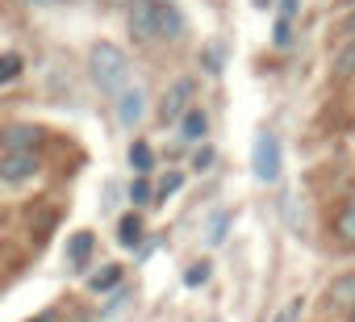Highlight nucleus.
<instances>
[{"label": "nucleus", "mask_w": 355, "mask_h": 322, "mask_svg": "<svg viewBox=\"0 0 355 322\" xmlns=\"http://www.w3.org/2000/svg\"><path fill=\"white\" fill-rule=\"evenodd\" d=\"M88 76H92V84H96L101 92L117 96V92L130 84V59H125V51H121L117 42H96V46L88 51Z\"/></svg>", "instance_id": "obj_1"}, {"label": "nucleus", "mask_w": 355, "mask_h": 322, "mask_svg": "<svg viewBox=\"0 0 355 322\" xmlns=\"http://www.w3.org/2000/svg\"><path fill=\"white\" fill-rule=\"evenodd\" d=\"M251 172H255L259 185H276V180H280L284 155H280V138H276V134L263 130V134L255 138V146H251Z\"/></svg>", "instance_id": "obj_2"}, {"label": "nucleus", "mask_w": 355, "mask_h": 322, "mask_svg": "<svg viewBox=\"0 0 355 322\" xmlns=\"http://www.w3.org/2000/svg\"><path fill=\"white\" fill-rule=\"evenodd\" d=\"M42 172L38 164V155L34 151H0V180H9V185H26Z\"/></svg>", "instance_id": "obj_3"}, {"label": "nucleus", "mask_w": 355, "mask_h": 322, "mask_svg": "<svg viewBox=\"0 0 355 322\" xmlns=\"http://www.w3.org/2000/svg\"><path fill=\"white\" fill-rule=\"evenodd\" d=\"M130 34L134 42H159V0H130Z\"/></svg>", "instance_id": "obj_4"}, {"label": "nucleus", "mask_w": 355, "mask_h": 322, "mask_svg": "<svg viewBox=\"0 0 355 322\" xmlns=\"http://www.w3.org/2000/svg\"><path fill=\"white\" fill-rule=\"evenodd\" d=\"M193 92H197V84L189 80V76H180L167 92H163V101H159V113H163V121L167 126H175L189 109H193Z\"/></svg>", "instance_id": "obj_5"}, {"label": "nucleus", "mask_w": 355, "mask_h": 322, "mask_svg": "<svg viewBox=\"0 0 355 322\" xmlns=\"http://www.w3.org/2000/svg\"><path fill=\"white\" fill-rule=\"evenodd\" d=\"M142 113H146V92H142V84H125V88L117 92V121H121V126H138Z\"/></svg>", "instance_id": "obj_6"}, {"label": "nucleus", "mask_w": 355, "mask_h": 322, "mask_svg": "<svg viewBox=\"0 0 355 322\" xmlns=\"http://www.w3.org/2000/svg\"><path fill=\"white\" fill-rule=\"evenodd\" d=\"M326 305L330 310H351L355 305V272H347V276H338L334 285H330V293H326Z\"/></svg>", "instance_id": "obj_7"}, {"label": "nucleus", "mask_w": 355, "mask_h": 322, "mask_svg": "<svg viewBox=\"0 0 355 322\" xmlns=\"http://www.w3.org/2000/svg\"><path fill=\"white\" fill-rule=\"evenodd\" d=\"M334 239L347 243V247H355V197H347L338 205V214H334Z\"/></svg>", "instance_id": "obj_8"}, {"label": "nucleus", "mask_w": 355, "mask_h": 322, "mask_svg": "<svg viewBox=\"0 0 355 322\" xmlns=\"http://www.w3.org/2000/svg\"><path fill=\"white\" fill-rule=\"evenodd\" d=\"M180 34H184V13L171 0H159V38H180Z\"/></svg>", "instance_id": "obj_9"}, {"label": "nucleus", "mask_w": 355, "mask_h": 322, "mask_svg": "<svg viewBox=\"0 0 355 322\" xmlns=\"http://www.w3.org/2000/svg\"><path fill=\"white\" fill-rule=\"evenodd\" d=\"M175 126H180V134H184L189 142H197V138H205V134H209V113H205L201 105H193V109H189L180 121H175Z\"/></svg>", "instance_id": "obj_10"}, {"label": "nucleus", "mask_w": 355, "mask_h": 322, "mask_svg": "<svg viewBox=\"0 0 355 322\" xmlns=\"http://www.w3.org/2000/svg\"><path fill=\"white\" fill-rule=\"evenodd\" d=\"M92 243H96V239H92V230H80V235L67 243V264H71L76 272H84V268H88V260H92Z\"/></svg>", "instance_id": "obj_11"}, {"label": "nucleus", "mask_w": 355, "mask_h": 322, "mask_svg": "<svg viewBox=\"0 0 355 322\" xmlns=\"http://www.w3.org/2000/svg\"><path fill=\"white\" fill-rule=\"evenodd\" d=\"M0 142H5V151H30L38 142V130L34 126H9L5 134H0Z\"/></svg>", "instance_id": "obj_12"}, {"label": "nucleus", "mask_w": 355, "mask_h": 322, "mask_svg": "<svg viewBox=\"0 0 355 322\" xmlns=\"http://www.w3.org/2000/svg\"><path fill=\"white\" fill-rule=\"evenodd\" d=\"M142 235H146L142 214H125V218L117 222V239H121V247H138V243H142Z\"/></svg>", "instance_id": "obj_13"}, {"label": "nucleus", "mask_w": 355, "mask_h": 322, "mask_svg": "<svg viewBox=\"0 0 355 322\" xmlns=\"http://www.w3.org/2000/svg\"><path fill=\"white\" fill-rule=\"evenodd\" d=\"M121 276H125V268H121V264H105V268L88 280V289H92V293H109V289H117V285H121Z\"/></svg>", "instance_id": "obj_14"}, {"label": "nucleus", "mask_w": 355, "mask_h": 322, "mask_svg": "<svg viewBox=\"0 0 355 322\" xmlns=\"http://www.w3.org/2000/svg\"><path fill=\"white\" fill-rule=\"evenodd\" d=\"M334 76H338V80H351V76H355V38L334 55Z\"/></svg>", "instance_id": "obj_15"}, {"label": "nucleus", "mask_w": 355, "mask_h": 322, "mask_svg": "<svg viewBox=\"0 0 355 322\" xmlns=\"http://www.w3.org/2000/svg\"><path fill=\"white\" fill-rule=\"evenodd\" d=\"M21 67H26L21 55H17V51H5V55H0V84H13V80L21 76Z\"/></svg>", "instance_id": "obj_16"}, {"label": "nucleus", "mask_w": 355, "mask_h": 322, "mask_svg": "<svg viewBox=\"0 0 355 322\" xmlns=\"http://www.w3.org/2000/svg\"><path fill=\"white\" fill-rule=\"evenodd\" d=\"M297 5H301V0H280V22H276V42L280 46L288 42V22L297 17Z\"/></svg>", "instance_id": "obj_17"}, {"label": "nucleus", "mask_w": 355, "mask_h": 322, "mask_svg": "<svg viewBox=\"0 0 355 322\" xmlns=\"http://www.w3.org/2000/svg\"><path fill=\"white\" fill-rule=\"evenodd\" d=\"M130 164H134L142 176L155 168V155H150V146H146V142H134V146H130Z\"/></svg>", "instance_id": "obj_18"}, {"label": "nucleus", "mask_w": 355, "mask_h": 322, "mask_svg": "<svg viewBox=\"0 0 355 322\" xmlns=\"http://www.w3.org/2000/svg\"><path fill=\"white\" fill-rule=\"evenodd\" d=\"M301 310H305V297H288V301L272 314V322H301Z\"/></svg>", "instance_id": "obj_19"}, {"label": "nucleus", "mask_w": 355, "mask_h": 322, "mask_svg": "<svg viewBox=\"0 0 355 322\" xmlns=\"http://www.w3.org/2000/svg\"><path fill=\"white\" fill-rule=\"evenodd\" d=\"M209 280V264L201 260V264H189V272H184V285L189 289H197V285H205Z\"/></svg>", "instance_id": "obj_20"}, {"label": "nucleus", "mask_w": 355, "mask_h": 322, "mask_svg": "<svg viewBox=\"0 0 355 322\" xmlns=\"http://www.w3.org/2000/svg\"><path fill=\"white\" fill-rule=\"evenodd\" d=\"M130 197H134V205H150V197H155V193H150V185H146V176H138V180L130 185Z\"/></svg>", "instance_id": "obj_21"}, {"label": "nucleus", "mask_w": 355, "mask_h": 322, "mask_svg": "<svg viewBox=\"0 0 355 322\" xmlns=\"http://www.w3.org/2000/svg\"><path fill=\"white\" fill-rule=\"evenodd\" d=\"M180 185H184V176H180V172H167V176L159 180V197H171V193L180 189Z\"/></svg>", "instance_id": "obj_22"}, {"label": "nucleus", "mask_w": 355, "mask_h": 322, "mask_svg": "<svg viewBox=\"0 0 355 322\" xmlns=\"http://www.w3.org/2000/svg\"><path fill=\"white\" fill-rule=\"evenodd\" d=\"M222 230H226V210L214 214V226H209V243H222Z\"/></svg>", "instance_id": "obj_23"}, {"label": "nucleus", "mask_w": 355, "mask_h": 322, "mask_svg": "<svg viewBox=\"0 0 355 322\" xmlns=\"http://www.w3.org/2000/svg\"><path fill=\"white\" fill-rule=\"evenodd\" d=\"M193 164H197V168H209V164H214V151H209V146H201V151H197V159H193Z\"/></svg>", "instance_id": "obj_24"}, {"label": "nucleus", "mask_w": 355, "mask_h": 322, "mask_svg": "<svg viewBox=\"0 0 355 322\" xmlns=\"http://www.w3.org/2000/svg\"><path fill=\"white\" fill-rule=\"evenodd\" d=\"M343 34H347V38H355V9L347 13V22H343Z\"/></svg>", "instance_id": "obj_25"}, {"label": "nucleus", "mask_w": 355, "mask_h": 322, "mask_svg": "<svg viewBox=\"0 0 355 322\" xmlns=\"http://www.w3.org/2000/svg\"><path fill=\"white\" fill-rule=\"evenodd\" d=\"M347 318H351V322H355V305H351V310H347Z\"/></svg>", "instance_id": "obj_26"}, {"label": "nucleus", "mask_w": 355, "mask_h": 322, "mask_svg": "<svg viewBox=\"0 0 355 322\" xmlns=\"http://www.w3.org/2000/svg\"><path fill=\"white\" fill-rule=\"evenodd\" d=\"M38 322H51V314H42V318H38Z\"/></svg>", "instance_id": "obj_27"}, {"label": "nucleus", "mask_w": 355, "mask_h": 322, "mask_svg": "<svg viewBox=\"0 0 355 322\" xmlns=\"http://www.w3.org/2000/svg\"><path fill=\"white\" fill-rule=\"evenodd\" d=\"M343 5H351V9H355V0H343Z\"/></svg>", "instance_id": "obj_28"}]
</instances>
